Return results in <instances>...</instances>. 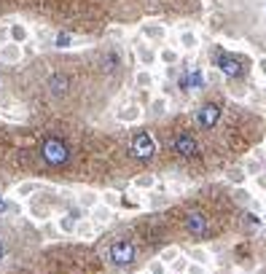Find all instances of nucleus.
<instances>
[{"label": "nucleus", "mask_w": 266, "mask_h": 274, "mask_svg": "<svg viewBox=\"0 0 266 274\" xmlns=\"http://www.w3.org/2000/svg\"><path fill=\"white\" fill-rule=\"evenodd\" d=\"M215 65L221 67L228 78H239V76H242V59L226 54V51H218V54H215Z\"/></svg>", "instance_id": "4"}, {"label": "nucleus", "mask_w": 266, "mask_h": 274, "mask_svg": "<svg viewBox=\"0 0 266 274\" xmlns=\"http://www.w3.org/2000/svg\"><path fill=\"white\" fill-rule=\"evenodd\" d=\"M172 151L180 153V156H186V159H193V156L199 153V142L193 140L191 135H178V137L172 140Z\"/></svg>", "instance_id": "6"}, {"label": "nucleus", "mask_w": 266, "mask_h": 274, "mask_svg": "<svg viewBox=\"0 0 266 274\" xmlns=\"http://www.w3.org/2000/svg\"><path fill=\"white\" fill-rule=\"evenodd\" d=\"M11 35H14V41H24V35H27V32H24L22 25H16V27H11Z\"/></svg>", "instance_id": "12"}, {"label": "nucleus", "mask_w": 266, "mask_h": 274, "mask_svg": "<svg viewBox=\"0 0 266 274\" xmlns=\"http://www.w3.org/2000/svg\"><path fill=\"white\" fill-rule=\"evenodd\" d=\"M102 67L108 70V73H113V70L118 67V57H116L113 51H108V54H105V59H102Z\"/></svg>", "instance_id": "10"}, {"label": "nucleus", "mask_w": 266, "mask_h": 274, "mask_svg": "<svg viewBox=\"0 0 266 274\" xmlns=\"http://www.w3.org/2000/svg\"><path fill=\"white\" fill-rule=\"evenodd\" d=\"M186 229L193 236H204L210 231V226H207V218H204L202 212H188V215H186Z\"/></svg>", "instance_id": "8"}, {"label": "nucleus", "mask_w": 266, "mask_h": 274, "mask_svg": "<svg viewBox=\"0 0 266 274\" xmlns=\"http://www.w3.org/2000/svg\"><path fill=\"white\" fill-rule=\"evenodd\" d=\"M67 46H70V35L67 32H59L57 35V49H67Z\"/></svg>", "instance_id": "11"}, {"label": "nucleus", "mask_w": 266, "mask_h": 274, "mask_svg": "<svg viewBox=\"0 0 266 274\" xmlns=\"http://www.w3.org/2000/svg\"><path fill=\"white\" fill-rule=\"evenodd\" d=\"M41 156H43L46 164L62 167V164H67V159H70V148H67L59 137H46L43 145H41Z\"/></svg>", "instance_id": "1"}, {"label": "nucleus", "mask_w": 266, "mask_h": 274, "mask_svg": "<svg viewBox=\"0 0 266 274\" xmlns=\"http://www.w3.org/2000/svg\"><path fill=\"white\" fill-rule=\"evenodd\" d=\"M6 210V199H3V194H0V212Z\"/></svg>", "instance_id": "14"}, {"label": "nucleus", "mask_w": 266, "mask_h": 274, "mask_svg": "<svg viewBox=\"0 0 266 274\" xmlns=\"http://www.w3.org/2000/svg\"><path fill=\"white\" fill-rule=\"evenodd\" d=\"M180 89H202V83H204V76L199 73V70H191V73H183L180 76Z\"/></svg>", "instance_id": "9"}, {"label": "nucleus", "mask_w": 266, "mask_h": 274, "mask_svg": "<svg viewBox=\"0 0 266 274\" xmlns=\"http://www.w3.org/2000/svg\"><path fill=\"white\" fill-rule=\"evenodd\" d=\"M46 89H48L51 97H65L67 89H70V78L65 73H51L48 81H46Z\"/></svg>", "instance_id": "7"}, {"label": "nucleus", "mask_w": 266, "mask_h": 274, "mask_svg": "<svg viewBox=\"0 0 266 274\" xmlns=\"http://www.w3.org/2000/svg\"><path fill=\"white\" fill-rule=\"evenodd\" d=\"M132 153H135L137 159H151L153 153H156V142L148 132H137L135 137H132Z\"/></svg>", "instance_id": "3"}, {"label": "nucleus", "mask_w": 266, "mask_h": 274, "mask_svg": "<svg viewBox=\"0 0 266 274\" xmlns=\"http://www.w3.org/2000/svg\"><path fill=\"white\" fill-rule=\"evenodd\" d=\"M218 118H221V108H218L215 102H207V105H202V108L197 111V124L202 129H212L218 124Z\"/></svg>", "instance_id": "5"}, {"label": "nucleus", "mask_w": 266, "mask_h": 274, "mask_svg": "<svg viewBox=\"0 0 266 274\" xmlns=\"http://www.w3.org/2000/svg\"><path fill=\"white\" fill-rule=\"evenodd\" d=\"M6 253H8V245H6V240H3V236H0V264H3Z\"/></svg>", "instance_id": "13"}, {"label": "nucleus", "mask_w": 266, "mask_h": 274, "mask_svg": "<svg viewBox=\"0 0 266 274\" xmlns=\"http://www.w3.org/2000/svg\"><path fill=\"white\" fill-rule=\"evenodd\" d=\"M135 255H137V247L129 240H116L108 247V258H111L113 266H129L132 261H135Z\"/></svg>", "instance_id": "2"}]
</instances>
